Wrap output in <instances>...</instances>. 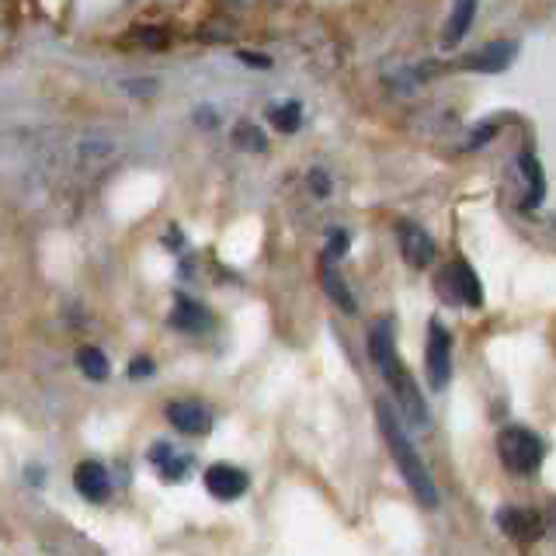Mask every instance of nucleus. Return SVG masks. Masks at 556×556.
Returning a JSON list of instances; mask_svg holds the SVG:
<instances>
[{
    "mask_svg": "<svg viewBox=\"0 0 556 556\" xmlns=\"http://www.w3.org/2000/svg\"><path fill=\"white\" fill-rule=\"evenodd\" d=\"M376 421H379V431H383L386 445H390V456L397 459L400 477H404L407 487L414 490V497L421 501V508H435V504H438L435 480H431L428 466H424L421 456H417L414 442L404 435V428H400V421H397V414H393V407L390 404H376Z\"/></svg>",
    "mask_w": 556,
    "mask_h": 556,
    "instance_id": "f257e3e1",
    "label": "nucleus"
},
{
    "mask_svg": "<svg viewBox=\"0 0 556 556\" xmlns=\"http://www.w3.org/2000/svg\"><path fill=\"white\" fill-rule=\"evenodd\" d=\"M369 351H372V362L379 365V372L386 376V383L397 390L400 404L411 411L414 421H424V400L417 393V386L411 383V372L404 369L397 355V341H393V327L390 324H376L369 331Z\"/></svg>",
    "mask_w": 556,
    "mask_h": 556,
    "instance_id": "f03ea898",
    "label": "nucleus"
},
{
    "mask_svg": "<svg viewBox=\"0 0 556 556\" xmlns=\"http://www.w3.org/2000/svg\"><path fill=\"white\" fill-rule=\"evenodd\" d=\"M497 456L511 473H536L543 463V442L529 428H504L497 435Z\"/></svg>",
    "mask_w": 556,
    "mask_h": 556,
    "instance_id": "7ed1b4c3",
    "label": "nucleus"
},
{
    "mask_svg": "<svg viewBox=\"0 0 556 556\" xmlns=\"http://www.w3.org/2000/svg\"><path fill=\"white\" fill-rule=\"evenodd\" d=\"M438 292H442L449 303H459V306L484 303V285H480L477 272H473L466 261H449V265L438 272Z\"/></svg>",
    "mask_w": 556,
    "mask_h": 556,
    "instance_id": "20e7f679",
    "label": "nucleus"
},
{
    "mask_svg": "<svg viewBox=\"0 0 556 556\" xmlns=\"http://www.w3.org/2000/svg\"><path fill=\"white\" fill-rule=\"evenodd\" d=\"M424 369H428L431 390H445L452 379V338L438 320L428 324V345H424Z\"/></svg>",
    "mask_w": 556,
    "mask_h": 556,
    "instance_id": "39448f33",
    "label": "nucleus"
},
{
    "mask_svg": "<svg viewBox=\"0 0 556 556\" xmlns=\"http://www.w3.org/2000/svg\"><path fill=\"white\" fill-rule=\"evenodd\" d=\"M247 484H251L247 473L237 470V466H230V463H216L206 470V490L216 497V501H237V497H244Z\"/></svg>",
    "mask_w": 556,
    "mask_h": 556,
    "instance_id": "423d86ee",
    "label": "nucleus"
},
{
    "mask_svg": "<svg viewBox=\"0 0 556 556\" xmlns=\"http://www.w3.org/2000/svg\"><path fill=\"white\" fill-rule=\"evenodd\" d=\"M397 240H400V254L407 258V265L428 268L431 261H435V240H431L417 223H400Z\"/></svg>",
    "mask_w": 556,
    "mask_h": 556,
    "instance_id": "0eeeda50",
    "label": "nucleus"
},
{
    "mask_svg": "<svg viewBox=\"0 0 556 556\" xmlns=\"http://www.w3.org/2000/svg\"><path fill=\"white\" fill-rule=\"evenodd\" d=\"M497 525H501L504 536L518 539V543H529V539H536L543 532V518L525 508H501L497 511Z\"/></svg>",
    "mask_w": 556,
    "mask_h": 556,
    "instance_id": "6e6552de",
    "label": "nucleus"
},
{
    "mask_svg": "<svg viewBox=\"0 0 556 556\" xmlns=\"http://www.w3.org/2000/svg\"><path fill=\"white\" fill-rule=\"evenodd\" d=\"M73 487L80 490V497H84V501H105L108 497V490H112V480H108V470L101 463H91V459H87V463H80L77 466V473H73Z\"/></svg>",
    "mask_w": 556,
    "mask_h": 556,
    "instance_id": "1a4fd4ad",
    "label": "nucleus"
},
{
    "mask_svg": "<svg viewBox=\"0 0 556 556\" xmlns=\"http://www.w3.org/2000/svg\"><path fill=\"white\" fill-rule=\"evenodd\" d=\"M515 53H518V42H494V46L473 53L463 67L473 73H501V70H508V63L515 60Z\"/></svg>",
    "mask_w": 556,
    "mask_h": 556,
    "instance_id": "9d476101",
    "label": "nucleus"
},
{
    "mask_svg": "<svg viewBox=\"0 0 556 556\" xmlns=\"http://www.w3.org/2000/svg\"><path fill=\"white\" fill-rule=\"evenodd\" d=\"M167 421L174 424L178 431H185V435H202V431H209V411L202 404H171L167 407Z\"/></svg>",
    "mask_w": 556,
    "mask_h": 556,
    "instance_id": "9b49d317",
    "label": "nucleus"
},
{
    "mask_svg": "<svg viewBox=\"0 0 556 556\" xmlns=\"http://www.w3.org/2000/svg\"><path fill=\"white\" fill-rule=\"evenodd\" d=\"M473 14H477V0H456V7H452L449 21H445V46H456L459 39H463L466 32H470L473 25Z\"/></svg>",
    "mask_w": 556,
    "mask_h": 556,
    "instance_id": "f8f14e48",
    "label": "nucleus"
},
{
    "mask_svg": "<svg viewBox=\"0 0 556 556\" xmlns=\"http://www.w3.org/2000/svg\"><path fill=\"white\" fill-rule=\"evenodd\" d=\"M171 327H178V331H206V327H209V313L202 310L199 303H192V299L181 296L178 303H174Z\"/></svg>",
    "mask_w": 556,
    "mask_h": 556,
    "instance_id": "ddd939ff",
    "label": "nucleus"
},
{
    "mask_svg": "<svg viewBox=\"0 0 556 556\" xmlns=\"http://www.w3.org/2000/svg\"><path fill=\"white\" fill-rule=\"evenodd\" d=\"M320 282H324L327 296L334 299V303L341 306L345 313H355V296H351V289L345 285V278L338 275V268L331 265V261H324V268H320Z\"/></svg>",
    "mask_w": 556,
    "mask_h": 556,
    "instance_id": "4468645a",
    "label": "nucleus"
},
{
    "mask_svg": "<svg viewBox=\"0 0 556 556\" xmlns=\"http://www.w3.org/2000/svg\"><path fill=\"white\" fill-rule=\"evenodd\" d=\"M77 369L84 372L87 379H94V383H105L108 376H112V365H108L105 351L101 348H80L77 351Z\"/></svg>",
    "mask_w": 556,
    "mask_h": 556,
    "instance_id": "2eb2a0df",
    "label": "nucleus"
},
{
    "mask_svg": "<svg viewBox=\"0 0 556 556\" xmlns=\"http://www.w3.org/2000/svg\"><path fill=\"white\" fill-rule=\"evenodd\" d=\"M522 167H525V181H529V195H525V206L536 209L539 202H543V195H546L543 167H539V160L532 157V153H525V157H522Z\"/></svg>",
    "mask_w": 556,
    "mask_h": 556,
    "instance_id": "dca6fc26",
    "label": "nucleus"
},
{
    "mask_svg": "<svg viewBox=\"0 0 556 556\" xmlns=\"http://www.w3.org/2000/svg\"><path fill=\"white\" fill-rule=\"evenodd\" d=\"M299 115H303V108L296 105V101H285V105H278L272 112V126L278 129V133H296L299 129Z\"/></svg>",
    "mask_w": 556,
    "mask_h": 556,
    "instance_id": "f3484780",
    "label": "nucleus"
},
{
    "mask_svg": "<svg viewBox=\"0 0 556 556\" xmlns=\"http://www.w3.org/2000/svg\"><path fill=\"white\" fill-rule=\"evenodd\" d=\"M233 139H237V146H244V150H251V153H261L268 146L265 133H261L254 122H240L237 133H233Z\"/></svg>",
    "mask_w": 556,
    "mask_h": 556,
    "instance_id": "a211bd4d",
    "label": "nucleus"
},
{
    "mask_svg": "<svg viewBox=\"0 0 556 556\" xmlns=\"http://www.w3.org/2000/svg\"><path fill=\"white\" fill-rule=\"evenodd\" d=\"M310 188H313L317 195H327V192H331V178H327L324 171H313V174H310Z\"/></svg>",
    "mask_w": 556,
    "mask_h": 556,
    "instance_id": "6ab92c4d",
    "label": "nucleus"
},
{
    "mask_svg": "<svg viewBox=\"0 0 556 556\" xmlns=\"http://www.w3.org/2000/svg\"><path fill=\"white\" fill-rule=\"evenodd\" d=\"M348 247V233H341V230H334L331 233V251H327V258H338L341 251Z\"/></svg>",
    "mask_w": 556,
    "mask_h": 556,
    "instance_id": "aec40b11",
    "label": "nucleus"
},
{
    "mask_svg": "<svg viewBox=\"0 0 556 556\" xmlns=\"http://www.w3.org/2000/svg\"><path fill=\"white\" fill-rule=\"evenodd\" d=\"M150 372H153L150 358H136V362L129 365V376H133V379H143V376H150Z\"/></svg>",
    "mask_w": 556,
    "mask_h": 556,
    "instance_id": "412c9836",
    "label": "nucleus"
},
{
    "mask_svg": "<svg viewBox=\"0 0 556 556\" xmlns=\"http://www.w3.org/2000/svg\"><path fill=\"white\" fill-rule=\"evenodd\" d=\"M240 60H244L247 67H258V70L272 67V60H268V56H258V53H240Z\"/></svg>",
    "mask_w": 556,
    "mask_h": 556,
    "instance_id": "4be33fe9",
    "label": "nucleus"
},
{
    "mask_svg": "<svg viewBox=\"0 0 556 556\" xmlns=\"http://www.w3.org/2000/svg\"><path fill=\"white\" fill-rule=\"evenodd\" d=\"M553 522H556V504H553Z\"/></svg>",
    "mask_w": 556,
    "mask_h": 556,
    "instance_id": "5701e85b",
    "label": "nucleus"
}]
</instances>
